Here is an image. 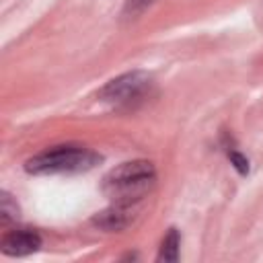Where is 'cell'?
<instances>
[{"label":"cell","instance_id":"1","mask_svg":"<svg viewBox=\"0 0 263 263\" xmlns=\"http://www.w3.org/2000/svg\"><path fill=\"white\" fill-rule=\"evenodd\" d=\"M156 183V171L148 160H132L115 166L103 179V193L119 205H136Z\"/></svg>","mask_w":263,"mask_h":263},{"label":"cell","instance_id":"2","mask_svg":"<svg viewBox=\"0 0 263 263\" xmlns=\"http://www.w3.org/2000/svg\"><path fill=\"white\" fill-rule=\"evenodd\" d=\"M101 162V154L86 146H53L27 160V171L33 175H55V173H82L90 171Z\"/></svg>","mask_w":263,"mask_h":263},{"label":"cell","instance_id":"3","mask_svg":"<svg viewBox=\"0 0 263 263\" xmlns=\"http://www.w3.org/2000/svg\"><path fill=\"white\" fill-rule=\"evenodd\" d=\"M152 84L154 82L146 72H127L107 82L101 90V99L115 107H136L150 97Z\"/></svg>","mask_w":263,"mask_h":263},{"label":"cell","instance_id":"4","mask_svg":"<svg viewBox=\"0 0 263 263\" xmlns=\"http://www.w3.org/2000/svg\"><path fill=\"white\" fill-rule=\"evenodd\" d=\"M41 247V234L31 228H14L4 234L2 238V251L6 255L23 257L29 253H35Z\"/></svg>","mask_w":263,"mask_h":263},{"label":"cell","instance_id":"5","mask_svg":"<svg viewBox=\"0 0 263 263\" xmlns=\"http://www.w3.org/2000/svg\"><path fill=\"white\" fill-rule=\"evenodd\" d=\"M134 220V205H119L113 203L111 208H107L105 212H101L99 216H95L92 224H97L103 230H123L129 222Z\"/></svg>","mask_w":263,"mask_h":263},{"label":"cell","instance_id":"6","mask_svg":"<svg viewBox=\"0 0 263 263\" xmlns=\"http://www.w3.org/2000/svg\"><path fill=\"white\" fill-rule=\"evenodd\" d=\"M179 245H181L179 232H177L175 228H171L168 234L164 236L162 245H160L158 259H160V261H177V259H179Z\"/></svg>","mask_w":263,"mask_h":263},{"label":"cell","instance_id":"7","mask_svg":"<svg viewBox=\"0 0 263 263\" xmlns=\"http://www.w3.org/2000/svg\"><path fill=\"white\" fill-rule=\"evenodd\" d=\"M18 218V208L16 203L10 199L8 193H2V203H0V220L4 226H8L10 222H16Z\"/></svg>","mask_w":263,"mask_h":263},{"label":"cell","instance_id":"8","mask_svg":"<svg viewBox=\"0 0 263 263\" xmlns=\"http://www.w3.org/2000/svg\"><path fill=\"white\" fill-rule=\"evenodd\" d=\"M228 156H230L232 164H234L242 175H245V173H249V160H247L245 156H240V154H238V152H234V150H232V152H228Z\"/></svg>","mask_w":263,"mask_h":263},{"label":"cell","instance_id":"9","mask_svg":"<svg viewBox=\"0 0 263 263\" xmlns=\"http://www.w3.org/2000/svg\"><path fill=\"white\" fill-rule=\"evenodd\" d=\"M150 2H152V0H127V4H125V12H127V14H136V12L144 10Z\"/></svg>","mask_w":263,"mask_h":263}]
</instances>
